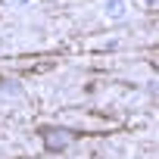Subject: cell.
<instances>
[{"label": "cell", "instance_id": "6da1fadb", "mask_svg": "<svg viewBox=\"0 0 159 159\" xmlns=\"http://www.w3.org/2000/svg\"><path fill=\"white\" fill-rule=\"evenodd\" d=\"M41 140H44V147H47L50 153H59L62 147H69V143L75 140V134H72L69 128H56V125H44V128H41Z\"/></svg>", "mask_w": 159, "mask_h": 159}]
</instances>
